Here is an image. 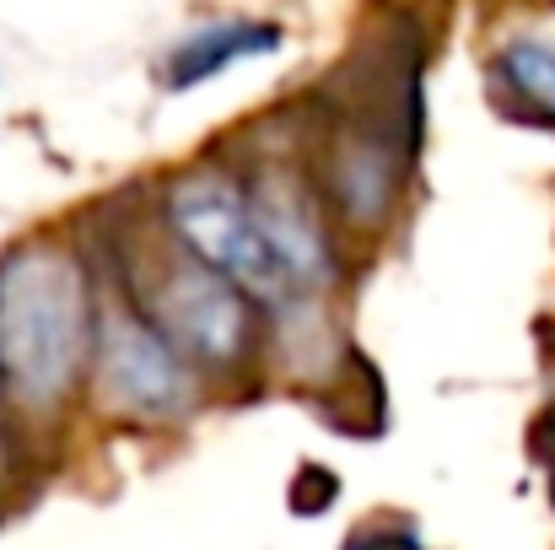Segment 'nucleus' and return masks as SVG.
Instances as JSON below:
<instances>
[{
	"label": "nucleus",
	"mask_w": 555,
	"mask_h": 550,
	"mask_svg": "<svg viewBox=\"0 0 555 550\" xmlns=\"http://www.w3.org/2000/svg\"><path fill=\"white\" fill-rule=\"evenodd\" d=\"M275 49H281L275 22H254V16L205 22L163 54V92H194V87L216 81L221 71H232L243 60H259V54H275Z\"/></svg>",
	"instance_id": "nucleus-7"
},
{
	"label": "nucleus",
	"mask_w": 555,
	"mask_h": 550,
	"mask_svg": "<svg viewBox=\"0 0 555 550\" xmlns=\"http://www.w3.org/2000/svg\"><path fill=\"white\" fill-rule=\"evenodd\" d=\"M152 216L199 265H210L237 292H248L270 324H281L302 308H324V303L297 297L286 265L275 259V248L259 227V210H254L248 183L237 168H184V174H173L163 183Z\"/></svg>",
	"instance_id": "nucleus-3"
},
{
	"label": "nucleus",
	"mask_w": 555,
	"mask_h": 550,
	"mask_svg": "<svg viewBox=\"0 0 555 550\" xmlns=\"http://www.w3.org/2000/svg\"><path fill=\"white\" fill-rule=\"evenodd\" d=\"M98 254L108 286H119L205 378H243L264 362L270 319L259 314V303L179 248L157 216L108 232Z\"/></svg>",
	"instance_id": "nucleus-2"
},
{
	"label": "nucleus",
	"mask_w": 555,
	"mask_h": 550,
	"mask_svg": "<svg viewBox=\"0 0 555 550\" xmlns=\"http://www.w3.org/2000/svg\"><path fill=\"white\" fill-rule=\"evenodd\" d=\"M302 163L319 183L335 227L346 238H377L393 227V216L404 205L415 141H404L383 125H367V119L319 108V125L302 146Z\"/></svg>",
	"instance_id": "nucleus-5"
},
{
	"label": "nucleus",
	"mask_w": 555,
	"mask_h": 550,
	"mask_svg": "<svg viewBox=\"0 0 555 550\" xmlns=\"http://www.w3.org/2000/svg\"><path fill=\"white\" fill-rule=\"evenodd\" d=\"M248 200L259 210V227L275 248V259L286 265L297 297L308 303H330L346 281V248H340V227L319 194V183L308 174L302 157H248L243 168Z\"/></svg>",
	"instance_id": "nucleus-6"
},
{
	"label": "nucleus",
	"mask_w": 555,
	"mask_h": 550,
	"mask_svg": "<svg viewBox=\"0 0 555 550\" xmlns=\"http://www.w3.org/2000/svg\"><path fill=\"white\" fill-rule=\"evenodd\" d=\"M346 550H426L410 529H357Z\"/></svg>",
	"instance_id": "nucleus-9"
},
{
	"label": "nucleus",
	"mask_w": 555,
	"mask_h": 550,
	"mask_svg": "<svg viewBox=\"0 0 555 550\" xmlns=\"http://www.w3.org/2000/svg\"><path fill=\"white\" fill-rule=\"evenodd\" d=\"M98 265L60 238H27L0 259V388L22 426H54L92 372Z\"/></svg>",
	"instance_id": "nucleus-1"
},
{
	"label": "nucleus",
	"mask_w": 555,
	"mask_h": 550,
	"mask_svg": "<svg viewBox=\"0 0 555 550\" xmlns=\"http://www.w3.org/2000/svg\"><path fill=\"white\" fill-rule=\"evenodd\" d=\"M491 76H496V92L513 98L518 119H534V125L555 130V43H545V38L502 43Z\"/></svg>",
	"instance_id": "nucleus-8"
},
{
	"label": "nucleus",
	"mask_w": 555,
	"mask_h": 550,
	"mask_svg": "<svg viewBox=\"0 0 555 550\" xmlns=\"http://www.w3.org/2000/svg\"><path fill=\"white\" fill-rule=\"evenodd\" d=\"M16 415H11V405H5V388H0V486L11 481V470H16Z\"/></svg>",
	"instance_id": "nucleus-10"
},
{
	"label": "nucleus",
	"mask_w": 555,
	"mask_h": 550,
	"mask_svg": "<svg viewBox=\"0 0 555 550\" xmlns=\"http://www.w3.org/2000/svg\"><path fill=\"white\" fill-rule=\"evenodd\" d=\"M205 372L108 281H98V330L87 394L125 426H184L205 405Z\"/></svg>",
	"instance_id": "nucleus-4"
}]
</instances>
